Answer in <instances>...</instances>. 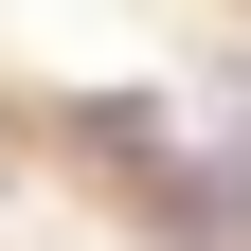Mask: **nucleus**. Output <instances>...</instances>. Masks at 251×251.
Wrapping results in <instances>:
<instances>
[{
  "label": "nucleus",
  "mask_w": 251,
  "mask_h": 251,
  "mask_svg": "<svg viewBox=\"0 0 251 251\" xmlns=\"http://www.w3.org/2000/svg\"><path fill=\"white\" fill-rule=\"evenodd\" d=\"M162 251H251V179H162Z\"/></svg>",
  "instance_id": "f257e3e1"
}]
</instances>
